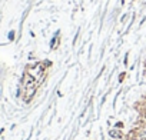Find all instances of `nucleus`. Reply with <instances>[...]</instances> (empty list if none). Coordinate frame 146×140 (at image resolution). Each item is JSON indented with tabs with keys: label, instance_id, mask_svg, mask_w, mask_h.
<instances>
[{
	"label": "nucleus",
	"instance_id": "obj_1",
	"mask_svg": "<svg viewBox=\"0 0 146 140\" xmlns=\"http://www.w3.org/2000/svg\"><path fill=\"white\" fill-rule=\"evenodd\" d=\"M110 136H112V137H116V139H119L122 134H120L119 132H116V130H110Z\"/></svg>",
	"mask_w": 146,
	"mask_h": 140
}]
</instances>
